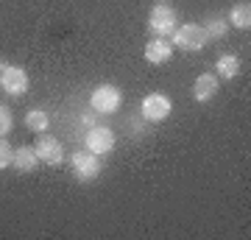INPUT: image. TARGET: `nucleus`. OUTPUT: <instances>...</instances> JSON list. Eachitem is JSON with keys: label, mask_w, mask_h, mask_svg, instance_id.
<instances>
[{"label": "nucleus", "mask_w": 251, "mask_h": 240, "mask_svg": "<svg viewBox=\"0 0 251 240\" xmlns=\"http://www.w3.org/2000/svg\"><path fill=\"white\" fill-rule=\"evenodd\" d=\"M28 84H31V81H28L25 67L0 59V87H3V92H9V95L20 98V95H25L28 92Z\"/></svg>", "instance_id": "1"}, {"label": "nucleus", "mask_w": 251, "mask_h": 240, "mask_svg": "<svg viewBox=\"0 0 251 240\" xmlns=\"http://www.w3.org/2000/svg\"><path fill=\"white\" fill-rule=\"evenodd\" d=\"M120 104H123V92L115 84H98L90 95V107L98 115H112V112L120 109Z\"/></svg>", "instance_id": "2"}, {"label": "nucleus", "mask_w": 251, "mask_h": 240, "mask_svg": "<svg viewBox=\"0 0 251 240\" xmlns=\"http://www.w3.org/2000/svg\"><path fill=\"white\" fill-rule=\"evenodd\" d=\"M206 42L209 39L198 23H184V26H176V31H173V45H179V51H187V53L204 51Z\"/></svg>", "instance_id": "3"}, {"label": "nucleus", "mask_w": 251, "mask_h": 240, "mask_svg": "<svg viewBox=\"0 0 251 240\" xmlns=\"http://www.w3.org/2000/svg\"><path fill=\"white\" fill-rule=\"evenodd\" d=\"M70 168L78 182H92L100 173V160H98V154H92V151H75L70 157Z\"/></svg>", "instance_id": "4"}, {"label": "nucleus", "mask_w": 251, "mask_h": 240, "mask_svg": "<svg viewBox=\"0 0 251 240\" xmlns=\"http://www.w3.org/2000/svg\"><path fill=\"white\" fill-rule=\"evenodd\" d=\"M176 23H179V17H176V11L171 9V6H165V3H159V6H153L151 14H148V28H151L156 36H168L176 31Z\"/></svg>", "instance_id": "5"}, {"label": "nucleus", "mask_w": 251, "mask_h": 240, "mask_svg": "<svg viewBox=\"0 0 251 240\" xmlns=\"http://www.w3.org/2000/svg\"><path fill=\"white\" fill-rule=\"evenodd\" d=\"M171 98L168 95H162V92H151V95H145L143 98V107H140V112H143V117L148 120V123H162L165 117L171 115Z\"/></svg>", "instance_id": "6"}, {"label": "nucleus", "mask_w": 251, "mask_h": 240, "mask_svg": "<svg viewBox=\"0 0 251 240\" xmlns=\"http://www.w3.org/2000/svg\"><path fill=\"white\" fill-rule=\"evenodd\" d=\"M34 148H36L39 162H45V165H62L64 162V145L56 137H50V134H39Z\"/></svg>", "instance_id": "7"}, {"label": "nucleus", "mask_w": 251, "mask_h": 240, "mask_svg": "<svg viewBox=\"0 0 251 240\" xmlns=\"http://www.w3.org/2000/svg\"><path fill=\"white\" fill-rule=\"evenodd\" d=\"M115 148V134H112V129H106V126H95V129H90V134H87V151L92 154H109Z\"/></svg>", "instance_id": "8"}, {"label": "nucleus", "mask_w": 251, "mask_h": 240, "mask_svg": "<svg viewBox=\"0 0 251 240\" xmlns=\"http://www.w3.org/2000/svg\"><path fill=\"white\" fill-rule=\"evenodd\" d=\"M218 89H221V79H218L215 73H201L193 84V98L198 104H206V101H212L218 95Z\"/></svg>", "instance_id": "9"}, {"label": "nucleus", "mask_w": 251, "mask_h": 240, "mask_svg": "<svg viewBox=\"0 0 251 240\" xmlns=\"http://www.w3.org/2000/svg\"><path fill=\"white\" fill-rule=\"evenodd\" d=\"M173 56V45L165 39V36H153L145 42V62L148 64H165L171 62Z\"/></svg>", "instance_id": "10"}, {"label": "nucleus", "mask_w": 251, "mask_h": 240, "mask_svg": "<svg viewBox=\"0 0 251 240\" xmlns=\"http://www.w3.org/2000/svg\"><path fill=\"white\" fill-rule=\"evenodd\" d=\"M11 165L17 168V173H31V170H36V165H39L36 148L34 145H20V148H14V160H11Z\"/></svg>", "instance_id": "11"}, {"label": "nucleus", "mask_w": 251, "mask_h": 240, "mask_svg": "<svg viewBox=\"0 0 251 240\" xmlns=\"http://www.w3.org/2000/svg\"><path fill=\"white\" fill-rule=\"evenodd\" d=\"M215 76L218 79H224V81H232L237 79V73H240V59L234 53H224V56H218V62H215Z\"/></svg>", "instance_id": "12"}, {"label": "nucleus", "mask_w": 251, "mask_h": 240, "mask_svg": "<svg viewBox=\"0 0 251 240\" xmlns=\"http://www.w3.org/2000/svg\"><path fill=\"white\" fill-rule=\"evenodd\" d=\"M48 126H50V115H48V109L31 107L25 112V129H31V132H36V134H45Z\"/></svg>", "instance_id": "13"}, {"label": "nucleus", "mask_w": 251, "mask_h": 240, "mask_svg": "<svg viewBox=\"0 0 251 240\" xmlns=\"http://www.w3.org/2000/svg\"><path fill=\"white\" fill-rule=\"evenodd\" d=\"M229 23L234 28H243V31H249L251 28V3L249 0H240V3H234L232 11H229Z\"/></svg>", "instance_id": "14"}, {"label": "nucleus", "mask_w": 251, "mask_h": 240, "mask_svg": "<svg viewBox=\"0 0 251 240\" xmlns=\"http://www.w3.org/2000/svg\"><path fill=\"white\" fill-rule=\"evenodd\" d=\"M201 28H204L206 39H224V36L229 34V20H224V17H209Z\"/></svg>", "instance_id": "15"}, {"label": "nucleus", "mask_w": 251, "mask_h": 240, "mask_svg": "<svg viewBox=\"0 0 251 240\" xmlns=\"http://www.w3.org/2000/svg\"><path fill=\"white\" fill-rule=\"evenodd\" d=\"M11 160H14V148L6 137H0V170L3 168H11Z\"/></svg>", "instance_id": "16"}, {"label": "nucleus", "mask_w": 251, "mask_h": 240, "mask_svg": "<svg viewBox=\"0 0 251 240\" xmlns=\"http://www.w3.org/2000/svg\"><path fill=\"white\" fill-rule=\"evenodd\" d=\"M11 126H14V115H11V109L0 104V137H6V134L11 132Z\"/></svg>", "instance_id": "17"}]
</instances>
